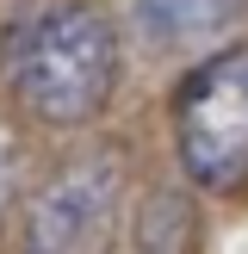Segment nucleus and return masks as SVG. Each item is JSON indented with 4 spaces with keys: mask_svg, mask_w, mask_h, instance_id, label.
<instances>
[{
    "mask_svg": "<svg viewBox=\"0 0 248 254\" xmlns=\"http://www.w3.org/2000/svg\"><path fill=\"white\" fill-rule=\"evenodd\" d=\"M0 74L31 118L87 124L118 81V31L87 0L25 6L0 37Z\"/></svg>",
    "mask_w": 248,
    "mask_h": 254,
    "instance_id": "nucleus-1",
    "label": "nucleus"
},
{
    "mask_svg": "<svg viewBox=\"0 0 248 254\" xmlns=\"http://www.w3.org/2000/svg\"><path fill=\"white\" fill-rule=\"evenodd\" d=\"M174 143L205 192L248 186V44L211 56L174 93Z\"/></svg>",
    "mask_w": 248,
    "mask_h": 254,
    "instance_id": "nucleus-2",
    "label": "nucleus"
},
{
    "mask_svg": "<svg viewBox=\"0 0 248 254\" xmlns=\"http://www.w3.org/2000/svg\"><path fill=\"white\" fill-rule=\"evenodd\" d=\"M12 161H19L12 155V136L0 130V205H6V192H12Z\"/></svg>",
    "mask_w": 248,
    "mask_h": 254,
    "instance_id": "nucleus-5",
    "label": "nucleus"
},
{
    "mask_svg": "<svg viewBox=\"0 0 248 254\" xmlns=\"http://www.w3.org/2000/svg\"><path fill=\"white\" fill-rule=\"evenodd\" d=\"M118 211V161L81 155L25 205V254H93Z\"/></svg>",
    "mask_w": 248,
    "mask_h": 254,
    "instance_id": "nucleus-3",
    "label": "nucleus"
},
{
    "mask_svg": "<svg viewBox=\"0 0 248 254\" xmlns=\"http://www.w3.org/2000/svg\"><path fill=\"white\" fill-rule=\"evenodd\" d=\"M248 12V0H130V19L149 44H198Z\"/></svg>",
    "mask_w": 248,
    "mask_h": 254,
    "instance_id": "nucleus-4",
    "label": "nucleus"
}]
</instances>
